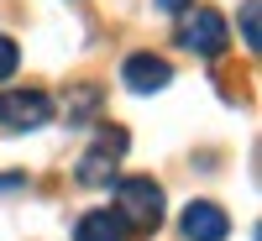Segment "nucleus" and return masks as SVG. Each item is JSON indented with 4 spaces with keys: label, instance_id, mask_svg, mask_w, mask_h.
<instances>
[{
    "label": "nucleus",
    "instance_id": "1",
    "mask_svg": "<svg viewBox=\"0 0 262 241\" xmlns=\"http://www.w3.org/2000/svg\"><path fill=\"white\" fill-rule=\"evenodd\" d=\"M116 210L126 215V226L158 231L163 226V189L152 184V179H121L116 184Z\"/></svg>",
    "mask_w": 262,
    "mask_h": 241
},
{
    "label": "nucleus",
    "instance_id": "2",
    "mask_svg": "<svg viewBox=\"0 0 262 241\" xmlns=\"http://www.w3.org/2000/svg\"><path fill=\"white\" fill-rule=\"evenodd\" d=\"M0 121L11 131H37V126L53 121V100L42 90H6L0 95Z\"/></svg>",
    "mask_w": 262,
    "mask_h": 241
},
{
    "label": "nucleus",
    "instance_id": "3",
    "mask_svg": "<svg viewBox=\"0 0 262 241\" xmlns=\"http://www.w3.org/2000/svg\"><path fill=\"white\" fill-rule=\"evenodd\" d=\"M179 37H184L189 53H200V58H221V53H226V16L210 11V6H200V11L184 21Z\"/></svg>",
    "mask_w": 262,
    "mask_h": 241
},
{
    "label": "nucleus",
    "instance_id": "4",
    "mask_svg": "<svg viewBox=\"0 0 262 241\" xmlns=\"http://www.w3.org/2000/svg\"><path fill=\"white\" fill-rule=\"evenodd\" d=\"M126 152V131H105L100 147H90L79 158V184H90V189H105L116 179V158Z\"/></svg>",
    "mask_w": 262,
    "mask_h": 241
},
{
    "label": "nucleus",
    "instance_id": "5",
    "mask_svg": "<svg viewBox=\"0 0 262 241\" xmlns=\"http://www.w3.org/2000/svg\"><path fill=\"white\" fill-rule=\"evenodd\" d=\"M121 79H126V90L152 95V90H163V84L173 79V63H168V58H158V53H137V58H126Z\"/></svg>",
    "mask_w": 262,
    "mask_h": 241
},
{
    "label": "nucleus",
    "instance_id": "6",
    "mask_svg": "<svg viewBox=\"0 0 262 241\" xmlns=\"http://www.w3.org/2000/svg\"><path fill=\"white\" fill-rule=\"evenodd\" d=\"M184 236H189V241H226V236H231V221H226L221 205L194 200V205L184 210Z\"/></svg>",
    "mask_w": 262,
    "mask_h": 241
},
{
    "label": "nucleus",
    "instance_id": "7",
    "mask_svg": "<svg viewBox=\"0 0 262 241\" xmlns=\"http://www.w3.org/2000/svg\"><path fill=\"white\" fill-rule=\"evenodd\" d=\"M126 236H131V226L121 210H90L74 231V241H126Z\"/></svg>",
    "mask_w": 262,
    "mask_h": 241
},
{
    "label": "nucleus",
    "instance_id": "8",
    "mask_svg": "<svg viewBox=\"0 0 262 241\" xmlns=\"http://www.w3.org/2000/svg\"><path fill=\"white\" fill-rule=\"evenodd\" d=\"M63 111H69V126H84V121L100 111V90H95V84H79V90L63 100Z\"/></svg>",
    "mask_w": 262,
    "mask_h": 241
},
{
    "label": "nucleus",
    "instance_id": "9",
    "mask_svg": "<svg viewBox=\"0 0 262 241\" xmlns=\"http://www.w3.org/2000/svg\"><path fill=\"white\" fill-rule=\"evenodd\" d=\"M257 11H262L257 0H247V6H242V42H247V48H257V42H262V37H257Z\"/></svg>",
    "mask_w": 262,
    "mask_h": 241
},
{
    "label": "nucleus",
    "instance_id": "10",
    "mask_svg": "<svg viewBox=\"0 0 262 241\" xmlns=\"http://www.w3.org/2000/svg\"><path fill=\"white\" fill-rule=\"evenodd\" d=\"M16 63H21L16 42H11V37H0V79H11V74H16Z\"/></svg>",
    "mask_w": 262,
    "mask_h": 241
},
{
    "label": "nucleus",
    "instance_id": "11",
    "mask_svg": "<svg viewBox=\"0 0 262 241\" xmlns=\"http://www.w3.org/2000/svg\"><path fill=\"white\" fill-rule=\"evenodd\" d=\"M158 11H168V16H179V11H189V0H158Z\"/></svg>",
    "mask_w": 262,
    "mask_h": 241
},
{
    "label": "nucleus",
    "instance_id": "12",
    "mask_svg": "<svg viewBox=\"0 0 262 241\" xmlns=\"http://www.w3.org/2000/svg\"><path fill=\"white\" fill-rule=\"evenodd\" d=\"M6 189H21V179H16V173H11V179H0V194H6Z\"/></svg>",
    "mask_w": 262,
    "mask_h": 241
}]
</instances>
